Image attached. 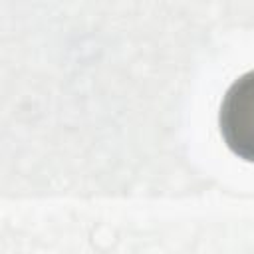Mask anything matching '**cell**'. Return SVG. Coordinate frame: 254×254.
I'll use <instances>...</instances> for the list:
<instances>
[{
  "label": "cell",
  "instance_id": "6da1fadb",
  "mask_svg": "<svg viewBox=\"0 0 254 254\" xmlns=\"http://www.w3.org/2000/svg\"><path fill=\"white\" fill-rule=\"evenodd\" d=\"M218 127L226 147L238 159L254 163V69L242 73L226 89Z\"/></svg>",
  "mask_w": 254,
  "mask_h": 254
}]
</instances>
